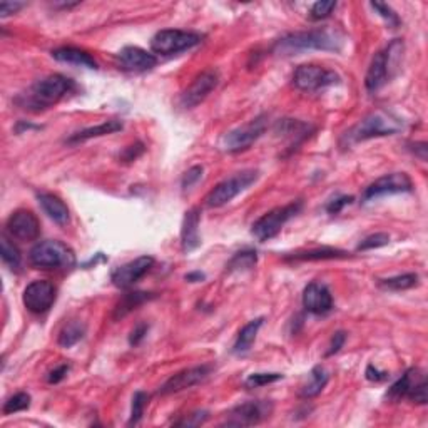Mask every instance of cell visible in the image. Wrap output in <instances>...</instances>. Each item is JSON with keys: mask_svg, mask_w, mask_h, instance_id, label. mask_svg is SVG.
Returning a JSON list of instances; mask_svg holds the SVG:
<instances>
[{"mask_svg": "<svg viewBox=\"0 0 428 428\" xmlns=\"http://www.w3.org/2000/svg\"><path fill=\"white\" fill-rule=\"evenodd\" d=\"M24 7L22 2H0V17H9L12 14H17Z\"/></svg>", "mask_w": 428, "mask_h": 428, "instance_id": "cell-45", "label": "cell"}, {"mask_svg": "<svg viewBox=\"0 0 428 428\" xmlns=\"http://www.w3.org/2000/svg\"><path fill=\"white\" fill-rule=\"evenodd\" d=\"M0 254H2V261L11 269L21 268L22 254L19 251L16 244L7 238V234H2V241H0Z\"/></svg>", "mask_w": 428, "mask_h": 428, "instance_id": "cell-32", "label": "cell"}, {"mask_svg": "<svg viewBox=\"0 0 428 428\" xmlns=\"http://www.w3.org/2000/svg\"><path fill=\"white\" fill-rule=\"evenodd\" d=\"M345 37L333 28H313L308 32H295L276 42L273 52L278 56H296L306 51L340 52Z\"/></svg>", "mask_w": 428, "mask_h": 428, "instance_id": "cell-1", "label": "cell"}, {"mask_svg": "<svg viewBox=\"0 0 428 428\" xmlns=\"http://www.w3.org/2000/svg\"><path fill=\"white\" fill-rule=\"evenodd\" d=\"M208 412H194L191 413V415H187L184 420H179L176 422L177 427H198L201 425V423H204L206 420H208Z\"/></svg>", "mask_w": 428, "mask_h": 428, "instance_id": "cell-41", "label": "cell"}, {"mask_svg": "<svg viewBox=\"0 0 428 428\" xmlns=\"http://www.w3.org/2000/svg\"><path fill=\"white\" fill-rule=\"evenodd\" d=\"M412 189L413 182L410 176L405 174V172H390V174H385L378 177L375 182H372V184L363 191L362 199L363 203H368V201L383 198V196L402 194V192H410Z\"/></svg>", "mask_w": 428, "mask_h": 428, "instance_id": "cell-13", "label": "cell"}, {"mask_svg": "<svg viewBox=\"0 0 428 428\" xmlns=\"http://www.w3.org/2000/svg\"><path fill=\"white\" fill-rule=\"evenodd\" d=\"M303 306L311 315H326L333 310V296L323 283H310L303 291Z\"/></svg>", "mask_w": 428, "mask_h": 428, "instance_id": "cell-19", "label": "cell"}, {"mask_svg": "<svg viewBox=\"0 0 428 428\" xmlns=\"http://www.w3.org/2000/svg\"><path fill=\"white\" fill-rule=\"evenodd\" d=\"M348 253L338 248H316L310 249V251L303 253H293L291 256H286V261H325V259H338V258H346Z\"/></svg>", "mask_w": 428, "mask_h": 428, "instance_id": "cell-29", "label": "cell"}, {"mask_svg": "<svg viewBox=\"0 0 428 428\" xmlns=\"http://www.w3.org/2000/svg\"><path fill=\"white\" fill-rule=\"evenodd\" d=\"M311 131H313V127L310 124L293 121V119H283L276 124V132L283 137L291 139L293 146H298L301 141H305Z\"/></svg>", "mask_w": 428, "mask_h": 428, "instance_id": "cell-25", "label": "cell"}, {"mask_svg": "<svg viewBox=\"0 0 428 428\" xmlns=\"http://www.w3.org/2000/svg\"><path fill=\"white\" fill-rule=\"evenodd\" d=\"M261 326H263V318H256L249 321L248 325H244L236 336V341H234L233 353L238 355V357L246 355L249 350H251V346L254 343V340H256L258 331Z\"/></svg>", "mask_w": 428, "mask_h": 428, "instance_id": "cell-27", "label": "cell"}, {"mask_svg": "<svg viewBox=\"0 0 428 428\" xmlns=\"http://www.w3.org/2000/svg\"><path fill=\"white\" fill-rule=\"evenodd\" d=\"M154 266V258L152 256H139L132 261H129L118 269H114L113 275H110V281L115 288H121V290H127L136 285L139 280H142L144 276L151 271Z\"/></svg>", "mask_w": 428, "mask_h": 428, "instance_id": "cell-15", "label": "cell"}, {"mask_svg": "<svg viewBox=\"0 0 428 428\" xmlns=\"http://www.w3.org/2000/svg\"><path fill=\"white\" fill-rule=\"evenodd\" d=\"M7 233L19 241H33L41 234V223L28 209H19L7 219Z\"/></svg>", "mask_w": 428, "mask_h": 428, "instance_id": "cell-18", "label": "cell"}, {"mask_svg": "<svg viewBox=\"0 0 428 428\" xmlns=\"http://www.w3.org/2000/svg\"><path fill=\"white\" fill-rule=\"evenodd\" d=\"M119 66L124 71L129 72H144L151 71L152 67L157 64V57L151 54V52L141 49V47H124V49L118 54Z\"/></svg>", "mask_w": 428, "mask_h": 428, "instance_id": "cell-20", "label": "cell"}, {"mask_svg": "<svg viewBox=\"0 0 428 428\" xmlns=\"http://www.w3.org/2000/svg\"><path fill=\"white\" fill-rule=\"evenodd\" d=\"M67 373H69V365H61V367H57L56 370H52V372L49 373V377H47V382H49V383H59L66 378Z\"/></svg>", "mask_w": 428, "mask_h": 428, "instance_id": "cell-46", "label": "cell"}, {"mask_svg": "<svg viewBox=\"0 0 428 428\" xmlns=\"http://www.w3.org/2000/svg\"><path fill=\"white\" fill-rule=\"evenodd\" d=\"M199 221L201 211L198 208H192L187 211L181 228V246L184 253H191L201 246Z\"/></svg>", "mask_w": 428, "mask_h": 428, "instance_id": "cell-21", "label": "cell"}, {"mask_svg": "<svg viewBox=\"0 0 428 428\" xmlns=\"http://www.w3.org/2000/svg\"><path fill=\"white\" fill-rule=\"evenodd\" d=\"M367 378L370 380V382H383V380L388 378V373L380 372L378 368H375L373 365H370V367L367 368Z\"/></svg>", "mask_w": 428, "mask_h": 428, "instance_id": "cell-48", "label": "cell"}, {"mask_svg": "<svg viewBox=\"0 0 428 428\" xmlns=\"http://www.w3.org/2000/svg\"><path fill=\"white\" fill-rule=\"evenodd\" d=\"M388 243H390V236H388L387 233H375V234H370V236L365 238L363 241L358 244L357 251H368V249L382 248V246H387Z\"/></svg>", "mask_w": 428, "mask_h": 428, "instance_id": "cell-37", "label": "cell"}, {"mask_svg": "<svg viewBox=\"0 0 428 428\" xmlns=\"http://www.w3.org/2000/svg\"><path fill=\"white\" fill-rule=\"evenodd\" d=\"M147 330H149V325L147 323H139L136 328H134L131 331V336H129V345L131 346H137L141 341L146 338L147 335Z\"/></svg>", "mask_w": 428, "mask_h": 428, "instance_id": "cell-43", "label": "cell"}, {"mask_svg": "<svg viewBox=\"0 0 428 428\" xmlns=\"http://www.w3.org/2000/svg\"><path fill=\"white\" fill-rule=\"evenodd\" d=\"M330 382V373L326 372L325 367H315L311 370L310 375H308V380L305 383H303L301 390H300V397L301 398H315L318 397L321 392H323V388L328 385Z\"/></svg>", "mask_w": 428, "mask_h": 428, "instance_id": "cell-24", "label": "cell"}, {"mask_svg": "<svg viewBox=\"0 0 428 428\" xmlns=\"http://www.w3.org/2000/svg\"><path fill=\"white\" fill-rule=\"evenodd\" d=\"M301 206H303L301 201H293L290 204L271 209L269 213L261 216V218L253 224L251 234L261 243L276 238L278 234H280V231L283 229V226H285L293 216L300 213Z\"/></svg>", "mask_w": 428, "mask_h": 428, "instance_id": "cell-8", "label": "cell"}, {"mask_svg": "<svg viewBox=\"0 0 428 428\" xmlns=\"http://www.w3.org/2000/svg\"><path fill=\"white\" fill-rule=\"evenodd\" d=\"M199 42V33L179 31V28H166V31H160L151 38V51L160 56H172L189 51L198 46Z\"/></svg>", "mask_w": 428, "mask_h": 428, "instance_id": "cell-9", "label": "cell"}, {"mask_svg": "<svg viewBox=\"0 0 428 428\" xmlns=\"http://www.w3.org/2000/svg\"><path fill=\"white\" fill-rule=\"evenodd\" d=\"M144 152V146L141 142H137L136 146H131V147H127L126 151L122 152V160L126 161V162H131V161H134V160H137L139 156H141V154Z\"/></svg>", "mask_w": 428, "mask_h": 428, "instance_id": "cell-47", "label": "cell"}, {"mask_svg": "<svg viewBox=\"0 0 428 428\" xmlns=\"http://www.w3.org/2000/svg\"><path fill=\"white\" fill-rule=\"evenodd\" d=\"M281 378H283L281 373H253L246 378L244 385H246L248 388H259V387H264V385L275 383Z\"/></svg>", "mask_w": 428, "mask_h": 428, "instance_id": "cell-36", "label": "cell"}, {"mask_svg": "<svg viewBox=\"0 0 428 428\" xmlns=\"http://www.w3.org/2000/svg\"><path fill=\"white\" fill-rule=\"evenodd\" d=\"M258 177L259 172L254 169L236 172L228 179L221 181L214 189H211L209 194L206 196V204H208V208H221V206L231 203L236 196L246 191L249 186H253L258 181Z\"/></svg>", "mask_w": 428, "mask_h": 428, "instance_id": "cell-6", "label": "cell"}, {"mask_svg": "<svg viewBox=\"0 0 428 428\" xmlns=\"http://www.w3.org/2000/svg\"><path fill=\"white\" fill-rule=\"evenodd\" d=\"M403 49H405L403 42L400 38H395L387 49L375 54L372 64H370L367 71V75H365V88L368 89V93H377L395 77L403 57Z\"/></svg>", "mask_w": 428, "mask_h": 428, "instance_id": "cell-4", "label": "cell"}, {"mask_svg": "<svg viewBox=\"0 0 428 428\" xmlns=\"http://www.w3.org/2000/svg\"><path fill=\"white\" fill-rule=\"evenodd\" d=\"M345 341H346L345 331H336V333H333V336H331V341H330V346H328V352H326V357H333V355L338 353L340 350L343 348Z\"/></svg>", "mask_w": 428, "mask_h": 428, "instance_id": "cell-42", "label": "cell"}, {"mask_svg": "<svg viewBox=\"0 0 428 428\" xmlns=\"http://www.w3.org/2000/svg\"><path fill=\"white\" fill-rule=\"evenodd\" d=\"M273 402L253 400L241 403L226 413L223 425L226 427H253L271 417Z\"/></svg>", "mask_w": 428, "mask_h": 428, "instance_id": "cell-12", "label": "cell"}, {"mask_svg": "<svg viewBox=\"0 0 428 428\" xmlns=\"http://www.w3.org/2000/svg\"><path fill=\"white\" fill-rule=\"evenodd\" d=\"M31 407V395L26 392H19L12 395L4 405V415H12V413L27 410Z\"/></svg>", "mask_w": 428, "mask_h": 428, "instance_id": "cell-35", "label": "cell"}, {"mask_svg": "<svg viewBox=\"0 0 428 428\" xmlns=\"http://www.w3.org/2000/svg\"><path fill=\"white\" fill-rule=\"evenodd\" d=\"M149 402V395L144 392H136L132 397V407H131V418H129L127 425L134 427L139 425V422L142 420L144 415V408H146Z\"/></svg>", "mask_w": 428, "mask_h": 428, "instance_id": "cell-34", "label": "cell"}, {"mask_svg": "<svg viewBox=\"0 0 428 428\" xmlns=\"http://www.w3.org/2000/svg\"><path fill=\"white\" fill-rule=\"evenodd\" d=\"M211 373H213V365H198V367L186 368L179 373L172 375V377L160 388V393L161 395H172V393L187 390V388L196 387V385L208 380Z\"/></svg>", "mask_w": 428, "mask_h": 428, "instance_id": "cell-16", "label": "cell"}, {"mask_svg": "<svg viewBox=\"0 0 428 428\" xmlns=\"http://www.w3.org/2000/svg\"><path fill=\"white\" fill-rule=\"evenodd\" d=\"M154 295L146 291H132V293H126L121 300H119L118 305L114 308V320H122L124 316H127L132 310H136L137 306H141L142 303H146L149 300H152Z\"/></svg>", "mask_w": 428, "mask_h": 428, "instance_id": "cell-28", "label": "cell"}, {"mask_svg": "<svg viewBox=\"0 0 428 428\" xmlns=\"http://www.w3.org/2000/svg\"><path fill=\"white\" fill-rule=\"evenodd\" d=\"M38 204L42 206L44 213L49 216V218L54 221L56 224L59 226H66L71 221V213L67 204L62 201L59 196L51 194V192H41L37 194Z\"/></svg>", "mask_w": 428, "mask_h": 428, "instance_id": "cell-22", "label": "cell"}, {"mask_svg": "<svg viewBox=\"0 0 428 428\" xmlns=\"http://www.w3.org/2000/svg\"><path fill=\"white\" fill-rule=\"evenodd\" d=\"M218 83H219L218 71L208 69L201 72V74L192 80L189 88L181 94V105L184 109L196 108V105L203 103V100L213 93Z\"/></svg>", "mask_w": 428, "mask_h": 428, "instance_id": "cell-17", "label": "cell"}, {"mask_svg": "<svg viewBox=\"0 0 428 428\" xmlns=\"http://www.w3.org/2000/svg\"><path fill=\"white\" fill-rule=\"evenodd\" d=\"M352 203H353L352 196H341V198L331 201V203L328 206H326V211H328L330 214H338L340 211L345 208V206H348V204H352Z\"/></svg>", "mask_w": 428, "mask_h": 428, "instance_id": "cell-44", "label": "cell"}, {"mask_svg": "<svg viewBox=\"0 0 428 428\" xmlns=\"http://www.w3.org/2000/svg\"><path fill=\"white\" fill-rule=\"evenodd\" d=\"M268 118L266 115H258L256 119L244 124L241 127L233 129L221 139V149L229 154H238L246 151L258 141L259 137L266 132Z\"/></svg>", "mask_w": 428, "mask_h": 428, "instance_id": "cell-10", "label": "cell"}, {"mask_svg": "<svg viewBox=\"0 0 428 428\" xmlns=\"http://www.w3.org/2000/svg\"><path fill=\"white\" fill-rule=\"evenodd\" d=\"M427 392L428 385L425 372H422L420 368H410L397 383L392 385L390 390L387 392V398L392 402H400L403 398H408L418 405H425L428 402Z\"/></svg>", "mask_w": 428, "mask_h": 428, "instance_id": "cell-7", "label": "cell"}, {"mask_svg": "<svg viewBox=\"0 0 428 428\" xmlns=\"http://www.w3.org/2000/svg\"><path fill=\"white\" fill-rule=\"evenodd\" d=\"M417 285H418L417 273H405V275H398L378 281V286L387 291H405V290H410V288H415Z\"/></svg>", "mask_w": 428, "mask_h": 428, "instance_id": "cell-30", "label": "cell"}, {"mask_svg": "<svg viewBox=\"0 0 428 428\" xmlns=\"http://www.w3.org/2000/svg\"><path fill=\"white\" fill-rule=\"evenodd\" d=\"M186 280L187 281H191V283H199V281H203L204 280V275L203 273H189V275H186Z\"/></svg>", "mask_w": 428, "mask_h": 428, "instance_id": "cell-49", "label": "cell"}, {"mask_svg": "<svg viewBox=\"0 0 428 428\" xmlns=\"http://www.w3.org/2000/svg\"><path fill=\"white\" fill-rule=\"evenodd\" d=\"M57 288L47 280L32 281L26 290H24V306L33 315H42L49 311L56 303Z\"/></svg>", "mask_w": 428, "mask_h": 428, "instance_id": "cell-14", "label": "cell"}, {"mask_svg": "<svg viewBox=\"0 0 428 428\" xmlns=\"http://www.w3.org/2000/svg\"><path fill=\"white\" fill-rule=\"evenodd\" d=\"M122 127L124 126H122L121 121H115V119H113V121H105L103 124H98V126L88 127V129H84V131L75 132L74 136H71L69 139H67V142H69V144H77V142L89 141V139H94V137L109 136V134H114V132L121 131Z\"/></svg>", "mask_w": 428, "mask_h": 428, "instance_id": "cell-26", "label": "cell"}, {"mask_svg": "<svg viewBox=\"0 0 428 428\" xmlns=\"http://www.w3.org/2000/svg\"><path fill=\"white\" fill-rule=\"evenodd\" d=\"M74 88V80L69 79V77L62 74H52L37 80L26 94H22L19 98L17 103L22 105V109L38 113V110L49 109L52 105H56L67 94H71Z\"/></svg>", "mask_w": 428, "mask_h": 428, "instance_id": "cell-2", "label": "cell"}, {"mask_svg": "<svg viewBox=\"0 0 428 428\" xmlns=\"http://www.w3.org/2000/svg\"><path fill=\"white\" fill-rule=\"evenodd\" d=\"M335 9H336L335 0H321V2H316L310 11L311 21H323V19L331 16V12H333Z\"/></svg>", "mask_w": 428, "mask_h": 428, "instance_id": "cell-38", "label": "cell"}, {"mask_svg": "<svg viewBox=\"0 0 428 428\" xmlns=\"http://www.w3.org/2000/svg\"><path fill=\"white\" fill-rule=\"evenodd\" d=\"M84 335H85L84 323H80V321H69V323L61 330L59 340L57 341H59L62 348H71V346L79 343V341L84 338Z\"/></svg>", "mask_w": 428, "mask_h": 428, "instance_id": "cell-31", "label": "cell"}, {"mask_svg": "<svg viewBox=\"0 0 428 428\" xmlns=\"http://www.w3.org/2000/svg\"><path fill=\"white\" fill-rule=\"evenodd\" d=\"M372 7L388 22V26L390 27L400 26V19H398L395 11H393L390 6H387V4H382V2H372Z\"/></svg>", "mask_w": 428, "mask_h": 428, "instance_id": "cell-39", "label": "cell"}, {"mask_svg": "<svg viewBox=\"0 0 428 428\" xmlns=\"http://www.w3.org/2000/svg\"><path fill=\"white\" fill-rule=\"evenodd\" d=\"M403 129V122L400 118H397L395 114L388 113L385 109H378L370 113L368 115L360 121L358 124L346 131L341 139L343 146H353V144L368 141L373 137H385L393 136V134L400 132Z\"/></svg>", "mask_w": 428, "mask_h": 428, "instance_id": "cell-3", "label": "cell"}, {"mask_svg": "<svg viewBox=\"0 0 428 428\" xmlns=\"http://www.w3.org/2000/svg\"><path fill=\"white\" fill-rule=\"evenodd\" d=\"M52 57L62 62V64L85 67V69H98V62L94 61V57L85 51L77 49V47H61V49L52 51Z\"/></svg>", "mask_w": 428, "mask_h": 428, "instance_id": "cell-23", "label": "cell"}, {"mask_svg": "<svg viewBox=\"0 0 428 428\" xmlns=\"http://www.w3.org/2000/svg\"><path fill=\"white\" fill-rule=\"evenodd\" d=\"M203 172H204V167L203 166H192L191 169H187L184 172V176H182V181H181V186L182 189H189V187H192L198 182L201 177H203Z\"/></svg>", "mask_w": 428, "mask_h": 428, "instance_id": "cell-40", "label": "cell"}, {"mask_svg": "<svg viewBox=\"0 0 428 428\" xmlns=\"http://www.w3.org/2000/svg\"><path fill=\"white\" fill-rule=\"evenodd\" d=\"M340 83V75L335 71L325 69L321 66L305 64L300 66L293 74V84L303 93H318Z\"/></svg>", "mask_w": 428, "mask_h": 428, "instance_id": "cell-11", "label": "cell"}, {"mask_svg": "<svg viewBox=\"0 0 428 428\" xmlns=\"http://www.w3.org/2000/svg\"><path fill=\"white\" fill-rule=\"evenodd\" d=\"M258 254L253 249H246V251H239L234 254V258L231 259L228 264V271H246L256 266Z\"/></svg>", "mask_w": 428, "mask_h": 428, "instance_id": "cell-33", "label": "cell"}, {"mask_svg": "<svg viewBox=\"0 0 428 428\" xmlns=\"http://www.w3.org/2000/svg\"><path fill=\"white\" fill-rule=\"evenodd\" d=\"M28 259L38 269H71L75 264V253L66 243L47 239L31 249Z\"/></svg>", "mask_w": 428, "mask_h": 428, "instance_id": "cell-5", "label": "cell"}]
</instances>
